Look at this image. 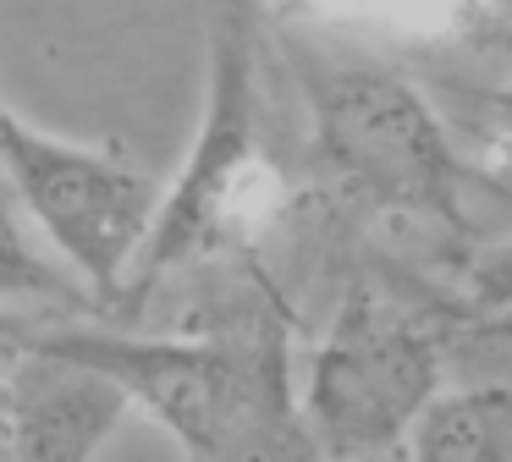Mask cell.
Instances as JSON below:
<instances>
[{
	"instance_id": "obj_10",
	"label": "cell",
	"mask_w": 512,
	"mask_h": 462,
	"mask_svg": "<svg viewBox=\"0 0 512 462\" xmlns=\"http://www.w3.org/2000/svg\"><path fill=\"white\" fill-rule=\"evenodd\" d=\"M501 50L512 61V28H501ZM468 132L479 149V176L501 193H512V72L496 88H479L468 99Z\"/></svg>"
},
{
	"instance_id": "obj_13",
	"label": "cell",
	"mask_w": 512,
	"mask_h": 462,
	"mask_svg": "<svg viewBox=\"0 0 512 462\" xmlns=\"http://www.w3.org/2000/svg\"><path fill=\"white\" fill-rule=\"evenodd\" d=\"M6 347H12V325H0V358H6Z\"/></svg>"
},
{
	"instance_id": "obj_14",
	"label": "cell",
	"mask_w": 512,
	"mask_h": 462,
	"mask_svg": "<svg viewBox=\"0 0 512 462\" xmlns=\"http://www.w3.org/2000/svg\"><path fill=\"white\" fill-rule=\"evenodd\" d=\"M0 105H6V99H0Z\"/></svg>"
},
{
	"instance_id": "obj_1",
	"label": "cell",
	"mask_w": 512,
	"mask_h": 462,
	"mask_svg": "<svg viewBox=\"0 0 512 462\" xmlns=\"http://www.w3.org/2000/svg\"><path fill=\"white\" fill-rule=\"evenodd\" d=\"M292 204L287 171L265 138V83H259V17L226 6L210 17V72L204 116L177 182L160 198V220L133 270L127 297H144L160 275L204 259L248 253L281 226Z\"/></svg>"
},
{
	"instance_id": "obj_9",
	"label": "cell",
	"mask_w": 512,
	"mask_h": 462,
	"mask_svg": "<svg viewBox=\"0 0 512 462\" xmlns=\"http://www.w3.org/2000/svg\"><path fill=\"white\" fill-rule=\"evenodd\" d=\"M83 286L28 237L17 198L0 187V303H83Z\"/></svg>"
},
{
	"instance_id": "obj_4",
	"label": "cell",
	"mask_w": 512,
	"mask_h": 462,
	"mask_svg": "<svg viewBox=\"0 0 512 462\" xmlns=\"http://www.w3.org/2000/svg\"><path fill=\"white\" fill-rule=\"evenodd\" d=\"M0 176L61 270L100 303H122L166 187L111 143H72L0 105Z\"/></svg>"
},
{
	"instance_id": "obj_3",
	"label": "cell",
	"mask_w": 512,
	"mask_h": 462,
	"mask_svg": "<svg viewBox=\"0 0 512 462\" xmlns=\"http://www.w3.org/2000/svg\"><path fill=\"white\" fill-rule=\"evenodd\" d=\"M446 391L435 303L358 275L303 380V424L325 462H386Z\"/></svg>"
},
{
	"instance_id": "obj_5",
	"label": "cell",
	"mask_w": 512,
	"mask_h": 462,
	"mask_svg": "<svg viewBox=\"0 0 512 462\" xmlns=\"http://www.w3.org/2000/svg\"><path fill=\"white\" fill-rule=\"evenodd\" d=\"M23 336L105 374L138 413H149L188 451V462H210L259 385L287 369V341L270 314H254L221 336H144L116 325H39Z\"/></svg>"
},
{
	"instance_id": "obj_8",
	"label": "cell",
	"mask_w": 512,
	"mask_h": 462,
	"mask_svg": "<svg viewBox=\"0 0 512 462\" xmlns=\"http://www.w3.org/2000/svg\"><path fill=\"white\" fill-rule=\"evenodd\" d=\"M446 385H485L512 396V308L507 314H468L441 297L435 303Z\"/></svg>"
},
{
	"instance_id": "obj_6",
	"label": "cell",
	"mask_w": 512,
	"mask_h": 462,
	"mask_svg": "<svg viewBox=\"0 0 512 462\" xmlns=\"http://www.w3.org/2000/svg\"><path fill=\"white\" fill-rule=\"evenodd\" d=\"M0 374H6V402H12L17 462H94L133 413V402L105 374L34 347L23 325H12Z\"/></svg>"
},
{
	"instance_id": "obj_12",
	"label": "cell",
	"mask_w": 512,
	"mask_h": 462,
	"mask_svg": "<svg viewBox=\"0 0 512 462\" xmlns=\"http://www.w3.org/2000/svg\"><path fill=\"white\" fill-rule=\"evenodd\" d=\"M0 462H17V446H12V402H6V374H0Z\"/></svg>"
},
{
	"instance_id": "obj_2",
	"label": "cell",
	"mask_w": 512,
	"mask_h": 462,
	"mask_svg": "<svg viewBox=\"0 0 512 462\" xmlns=\"http://www.w3.org/2000/svg\"><path fill=\"white\" fill-rule=\"evenodd\" d=\"M325 176L353 204L463 231V160L446 121L391 61L325 39H287Z\"/></svg>"
},
{
	"instance_id": "obj_7",
	"label": "cell",
	"mask_w": 512,
	"mask_h": 462,
	"mask_svg": "<svg viewBox=\"0 0 512 462\" xmlns=\"http://www.w3.org/2000/svg\"><path fill=\"white\" fill-rule=\"evenodd\" d=\"M408 462H512V396L446 385L413 424Z\"/></svg>"
},
{
	"instance_id": "obj_11",
	"label": "cell",
	"mask_w": 512,
	"mask_h": 462,
	"mask_svg": "<svg viewBox=\"0 0 512 462\" xmlns=\"http://www.w3.org/2000/svg\"><path fill=\"white\" fill-rule=\"evenodd\" d=\"M446 303L468 308V314H507L512 308V237L479 242L474 253H463V264H457V292Z\"/></svg>"
}]
</instances>
